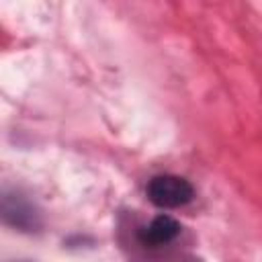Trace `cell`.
Returning a JSON list of instances; mask_svg holds the SVG:
<instances>
[{"instance_id":"6da1fadb","label":"cell","mask_w":262,"mask_h":262,"mask_svg":"<svg viewBox=\"0 0 262 262\" xmlns=\"http://www.w3.org/2000/svg\"><path fill=\"white\" fill-rule=\"evenodd\" d=\"M145 194L160 209H180L194 199V186L184 176L158 174L147 182Z\"/></svg>"},{"instance_id":"7a4b0ae2","label":"cell","mask_w":262,"mask_h":262,"mask_svg":"<svg viewBox=\"0 0 262 262\" xmlns=\"http://www.w3.org/2000/svg\"><path fill=\"white\" fill-rule=\"evenodd\" d=\"M2 219L6 225L25 233H33L43 227L39 209L18 190H12V192L6 190L2 194Z\"/></svg>"},{"instance_id":"3957f363","label":"cell","mask_w":262,"mask_h":262,"mask_svg":"<svg viewBox=\"0 0 262 262\" xmlns=\"http://www.w3.org/2000/svg\"><path fill=\"white\" fill-rule=\"evenodd\" d=\"M180 233H182V225L174 217L160 213L149 223H145L137 229V239L143 248H164V246L176 242V237Z\"/></svg>"}]
</instances>
